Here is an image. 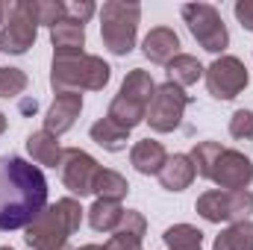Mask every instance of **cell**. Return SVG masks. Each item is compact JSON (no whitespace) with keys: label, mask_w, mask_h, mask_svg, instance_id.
Wrapping results in <instances>:
<instances>
[{"label":"cell","mask_w":253,"mask_h":250,"mask_svg":"<svg viewBox=\"0 0 253 250\" xmlns=\"http://www.w3.org/2000/svg\"><path fill=\"white\" fill-rule=\"evenodd\" d=\"M112 77V68L91 53H53L50 85L56 91H100Z\"/></svg>","instance_id":"3957f363"},{"label":"cell","mask_w":253,"mask_h":250,"mask_svg":"<svg viewBox=\"0 0 253 250\" xmlns=\"http://www.w3.org/2000/svg\"><path fill=\"white\" fill-rule=\"evenodd\" d=\"M194 177H197L194 162H191V156H186V153L168 156L165 168L159 171V183H162V188H168V191H183V188H189Z\"/></svg>","instance_id":"e0dca14e"},{"label":"cell","mask_w":253,"mask_h":250,"mask_svg":"<svg viewBox=\"0 0 253 250\" xmlns=\"http://www.w3.org/2000/svg\"><path fill=\"white\" fill-rule=\"evenodd\" d=\"M183 21L189 24L191 36L197 39V44L209 53H221L230 44V33L224 27L221 12L212 3H186L183 9Z\"/></svg>","instance_id":"8992f818"},{"label":"cell","mask_w":253,"mask_h":250,"mask_svg":"<svg viewBox=\"0 0 253 250\" xmlns=\"http://www.w3.org/2000/svg\"><path fill=\"white\" fill-rule=\"evenodd\" d=\"M0 250H15V248H0Z\"/></svg>","instance_id":"d590c367"},{"label":"cell","mask_w":253,"mask_h":250,"mask_svg":"<svg viewBox=\"0 0 253 250\" xmlns=\"http://www.w3.org/2000/svg\"><path fill=\"white\" fill-rule=\"evenodd\" d=\"M138 18H141L138 3H126V0L103 3V9H100V36H103V44L115 56H126L135 47Z\"/></svg>","instance_id":"277c9868"},{"label":"cell","mask_w":253,"mask_h":250,"mask_svg":"<svg viewBox=\"0 0 253 250\" xmlns=\"http://www.w3.org/2000/svg\"><path fill=\"white\" fill-rule=\"evenodd\" d=\"M215 186H221L224 191H242L253 183V162L239 153V150H230L224 147L215 168H212V177H209Z\"/></svg>","instance_id":"30bf717a"},{"label":"cell","mask_w":253,"mask_h":250,"mask_svg":"<svg viewBox=\"0 0 253 250\" xmlns=\"http://www.w3.org/2000/svg\"><path fill=\"white\" fill-rule=\"evenodd\" d=\"M144 230H147L144 215L135 212V209H126L124 218H121V224L115 227V233H112V239H109V245H106V250H141Z\"/></svg>","instance_id":"4fadbf2b"},{"label":"cell","mask_w":253,"mask_h":250,"mask_svg":"<svg viewBox=\"0 0 253 250\" xmlns=\"http://www.w3.org/2000/svg\"><path fill=\"white\" fill-rule=\"evenodd\" d=\"M80 109H83V94L80 91H56V100H53V106L47 109V118H44V129L59 138L62 132H68L77 124Z\"/></svg>","instance_id":"7c38bea8"},{"label":"cell","mask_w":253,"mask_h":250,"mask_svg":"<svg viewBox=\"0 0 253 250\" xmlns=\"http://www.w3.org/2000/svg\"><path fill=\"white\" fill-rule=\"evenodd\" d=\"M212 250H253V221L230 224L218 239Z\"/></svg>","instance_id":"7402d4cb"},{"label":"cell","mask_w":253,"mask_h":250,"mask_svg":"<svg viewBox=\"0 0 253 250\" xmlns=\"http://www.w3.org/2000/svg\"><path fill=\"white\" fill-rule=\"evenodd\" d=\"M27 85L30 80L21 68H0V97H18Z\"/></svg>","instance_id":"83f0119b"},{"label":"cell","mask_w":253,"mask_h":250,"mask_svg":"<svg viewBox=\"0 0 253 250\" xmlns=\"http://www.w3.org/2000/svg\"><path fill=\"white\" fill-rule=\"evenodd\" d=\"M194 209L209 224H221V221L239 224V221H248V215L253 212V191H248V188H242V191L212 188V191L197 197Z\"/></svg>","instance_id":"5b68a950"},{"label":"cell","mask_w":253,"mask_h":250,"mask_svg":"<svg viewBox=\"0 0 253 250\" xmlns=\"http://www.w3.org/2000/svg\"><path fill=\"white\" fill-rule=\"evenodd\" d=\"M124 218V209H121V200H106V197H97L94 206L88 209V224L94 233H115V227L121 224Z\"/></svg>","instance_id":"44dd1931"},{"label":"cell","mask_w":253,"mask_h":250,"mask_svg":"<svg viewBox=\"0 0 253 250\" xmlns=\"http://www.w3.org/2000/svg\"><path fill=\"white\" fill-rule=\"evenodd\" d=\"M236 18L242 21L245 30L253 33V0H239V3H236Z\"/></svg>","instance_id":"4dcf8cb0"},{"label":"cell","mask_w":253,"mask_h":250,"mask_svg":"<svg viewBox=\"0 0 253 250\" xmlns=\"http://www.w3.org/2000/svg\"><path fill=\"white\" fill-rule=\"evenodd\" d=\"M189 103H191L189 94L168 80V83L156 85V94H153V100L147 106V118L144 121L150 124V129H156V132H174L180 126V121H183Z\"/></svg>","instance_id":"52a82bcc"},{"label":"cell","mask_w":253,"mask_h":250,"mask_svg":"<svg viewBox=\"0 0 253 250\" xmlns=\"http://www.w3.org/2000/svg\"><path fill=\"white\" fill-rule=\"evenodd\" d=\"M144 56L156 65H168L174 56H180V39L171 27H156L144 36Z\"/></svg>","instance_id":"5bb4252c"},{"label":"cell","mask_w":253,"mask_h":250,"mask_svg":"<svg viewBox=\"0 0 253 250\" xmlns=\"http://www.w3.org/2000/svg\"><path fill=\"white\" fill-rule=\"evenodd\" d=\"M3 15H6V6L0 3V24H3Z\"/></svg>","instance_id":"e575fe53"},{"label":"cell","mask_w":253,"mask_h":250,"mask_svg":"<svg viewBox=\"0 0 253 250\" xmlns=\"http://www.w3.org/2000/svg\"><path fill=\"white\" fill-rule=\"evenodd\" d=\"M6 15L9 21L0 27V50L3 53H27L33 44H36V24L24 15L21 3H12L6 6Z\"/></svg>","instance_id":"8fae6325"},{"label":"cell","mask_w":253,"mask_h":250,"mask_svg":"<svg viewBox=\"0 0 253 250\" xmlns=\"http://www.w3.org/2000/svg\"><path fill=\"white\" fill-rule=\"evenodd\" d=\"M21 3V9H24V15L39 27V24H47L50 30L68 18V6L59 3V0H18Z\"/></svg>","instance_id":"ffe728a7"},{"label":"cell","mask_w":253,"mask_h":250,"mask_svg":"<svg viewBox=\"0 0 253 250\" xmlns=\"http://www.w3.org/2000/svg\"><path fill=\"white\" fill-rule=\"evenodd\" d=\"M50 42H53V50H56V53H83L85 30H83L80 21L65 18V21H59V24L50 30Z\"/></svg>","instance_id":"d6986e66"},{"label":"cell","mask_w":253,"mask_h":250,"mask_svg":"<svg viewBox=\"0 0 253 250\" xmlns=\"http://www.w3.org/2000/svg\"><path fill=\"white\" fill-rule=\"evenodd\" d=\"M203 77H206V88H209V94H212L215 100H233V97H239V94L248 88V83H251V74H248L245 62L236 59V56H221V59H215V62L203 71Z\"/></svg>","instance_id":"ba28073f"},{"label":"cell","mask_w":253,"mask_h":250,"mask_svg":"<svg viewBox=\"0 0 253 250\" xmlns=\"http://www.w3.org/2000/svg\"><path fill=\"white\" fill-rule=\"evenodd\" d=\"M27 150L33 156L36 165H47V168H59L62 162V147H59V138L50 135L47 129H39V132H30L27 135Z\"/></svg>","instance_id":"ac0fdd59"},{"label":"cell","mask_w":253,"mask_h":250,"mask_svg":"<svg viewBox=\"0 0 253 250\" xmlns=\"http://www.w3.org/2000/svg\"><path fill=\"white\" fill-rule=\"evenodd\" d=\"M126 191H129V183H126L118 171L100 168L97 183H94V194H97V197H106V200H124Z\"/></svg>","instance_id":"484cf974"},{"label":"cell","mask_w":253,"mask_h":250,"mask_svg":"<svg viewBox=\"0 0 253 250\" xmlns=\"http://www.w3.org/2000/svg\"><path fill=\"white\" fill-rule=\"evenodd\" d=\"M203 65L197 62L194 56H189V53H180V56H174L171 62H168V77H171V83L174 85H194L200 77H203Z\"/></svg>","instance_id":"603a6c76"},{"label":"cell","mask_w":253,"mask_h":250,"mask_svg":"<svg viewBox=\"0 0 253 250\" xmlns=\"http://www.w3.org/2000/svg\"><path fill=\"white\" fill-rule=\"evenodd\" d=\"M36 109H39V103H36V100H21V112H27V115H30V112H36Z\"/></svg>","instance_id":"1f68e13d"},{"label":"cell","mask_w":253,"mask_h":250,"mask_svg":"<svg viewBox=\"0 0 253 250\" xmlns=\"http://www.w3.org/2000/svg\"><path fill=\"white\" fill-rule=\"evenodd\" d=\"M230 135L239 141H253V112L251 109H236L230 118Z\"/></svg>","instance_id":"f1b7e54d"},{"label":"cell","mask_w":253,"mask_h":250,"mask_svg":"<svg viewBox=\"0 0 253 250\" xmlns=\"http://www.w3.org/2000/svg\"><path fill=\"white\" fill-rule=\"evenodd\" d=\"M221 144L218 141H197L194 144V150H191V162H194V171H197V177H212V168H215V162H218V156H221Z\"/></svg>","instance_id":"4316f807"},{"label":"cell","mask_w":253,"mask_h":250,"mask_svg":"<svg viewBox=\"0 0 253 250\" xmlns=\"http://www.w3.org/2000/svg\"><path fill=\"white\" fill-rule=\"evenodd\" d=\"M129 162H132V168H135L138 174H147V177L156 174V177H159V171H162L165 162H168V153H165L162 141L141 138V141L132 144V150H129Z\"/></svg>","instance_id":"9a60e30c"},{"label":"cell","mask_w":253,"mask_h":250,"mask_svg":"<svg viewBox=\"0 0 253 250\" xmlns=\"http://www.w3.org/2000/svg\"><path fill=\"white\" fill-rule=\"evenodd\" d=\"M68 15H71V21L85 24V21L94 15V3H88V0H83V3H71V6H68Z\"/></svg>","instance_id":"f546056e"},{"label":"cell","mask_w":253,"mask_h":250,"mask_svg":"<svg viewBox=\"0 0 253 250\" xmlns=\"http://www.w3.org/2000/svg\"><path fill=\"white\" fill-rule=\"evenodd\" d=\"M91 138H94L103 150H109V153L126 150V129L115 126L109 118H100V121L91 124Z\"/></svg>","instance_id":"cb8c5ba5"},{"label":"cell","mask_w":253,"mask_h":250,"mask_svg":"<svg viewBox=\"0 0 253 250\" xmlns=\"http://www.w3.org/2000/svg\"><path fill=\"white\" fill-rule=\"evenodd\" d=\"M80 221H83V206L74 197H62L27 227L24 242L33 250H65L68 239L80 230Z\"/></svg>","instance_id":"7a4b0ae2"},{"label":"cell","mask_w":253,"mask_h":250,"mask_svg":"<svg viewBox=\"0 0 253 250\" xmlns=\"http://www.w3.org/2000/svg\"><path fill=\"white\" fill-rule=\"evenodd\" d=\"M74 250H106V248H100V245H83V248H74Z\"/></svg>","instance_id":"d6a6232c"},{"label":"cell","mask_w":253,"mask_h":250,"mask_svg":"<svg viewBox=\"0 0 253 250\" xmlns=\"http://www.w3.org/2000/svg\"><path fill=\"white\" fill-rule=\"evenodd\" d=\"M106 118L112 121L115 126H121V129H132V126H138L144 118H147V103H141V100H135V97H129V94H115V100L109 103V112H106Z\"/></svg>","instance_id":"2e32d148"},{"label":"cell","mask_w":253,"mask_h":250,"mask_svg":"<svg viewBox=\"0 0 253 250\" xmlns=\"http://www.w3.org/2000/svg\"><path fill=\"white\" fill-rule=\"evenodd\" d=\"M165 245L168 250H200V242H203V233L191 224H174L165 230Z\"/></svg>","instance_id":"d4e9b609"},{"label":"cell","mask_w":253,"mask_h":250,"mask_svg":"<svg viewBox=\"0 0 253 250\" xmlns=\"http://www.w3.org/2000/svg\"><path fill=\"white\" fill-rule=\"evenodd\" d=\"M6 124H9V121H6V115H3V112H0V135H3V132H6Z\"/></svg>","instance_id":"836d02e7"},{"label":"cell","mask_w":253,"mask_h":250,"mask_svg":"<svg viewBox=\"0 0 253 250\" xmlns=\"http://www.w3.org/2000/svg\"><path fill=\"white\" fill-rule=\"evenodd\" d=\"M47 209V180L21 156H0V233L27 230Z\"/></svg>","instance_id":"6da1fadb"},{"label":"cell","mask_w":253,"mask_h":250,"mask_svg":"<svg viewBox=\"0 0 253 250\" xmlns=\"http://www.w3.org/2000/svg\"><path fill=\"white\" fill-rule=\"evenodd\" d=\"M59 174H62L65 188H71L74 194L85 197L94 194V183L100 174V165L94 162V156H88L80 147H65L62 150V162H59Z\"/></svg>","instance_id":"9c48e42d"}]
</instances>
